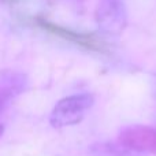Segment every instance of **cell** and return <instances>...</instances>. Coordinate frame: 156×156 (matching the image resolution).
<instances>
[{"label":"cell","mask_w":156,"mask_h":156,"mask_svg":"<svg viewBox=\"0 0 156 156\" xmlns=\"http://www.w3.org/2000/svg\"><path fill=\"white\" fill-rule=\"evenodd\" d=\"M93 101V96L89 93H78L63 97L55 104L49 115V123L56 129L78 125L92 108Z\"/></svg>","instance_id":"obj_1"},{"label":"cell","mask_w":156,"mask_h":156,"mask_svg":"<svg viewBox=\"0 0 156 156\" xmlns=\"http://www.w3.org/2000/svg\"><path fill=\"white\" fill-rule=\"evenodd\" d=\"M96 22L104 33L118 36L127 25V14L122 0H101L96 11Z\"/></svg>","instance_id":"obj_2"},{"label":"cell","mask_w":156,"mask_h":156,"mask_svg":"<svg viewBox=\"0 0 156 156\" xmlns=\"http://www.w3.org/2000/svg\"><path fill=\"white\" fill-rule=\"evenodd\" d=\"M118 141L129 151L156 155V127L145 125L127 126L119 133Z\"/></svg>","instance_id":"obj_3"},{"label":"cell","mask_w":156,"mask_h":156,"mask_svg":"<svg viewBox=\"0 0 156 156\" xmlns=\"http://www.w3.org/2000/svg\"><path fill=\"white\" fill-rule=\"evenodd\" d=\"M27 85L26 74L15 70H3L0 73V112L7 110L8 105L26 90Z\"/></svg>","instance_id":"obj_4"},{"label":"cell","mask_w":156,"mask_h":156,"mask_svg":"<svg viewBox=\"0 0 156 156\" xmlns=\"http://www.w3.org/2000/svg\"><path fill=\"white\" fill-rule=\"evenodd\" d=\"M38 25H40L43 29H45L47 32L52 33V34L58 36V37H62L67 41L81 45L86 49H92V51H104L105 47L96 36L93 34H88V33H78L74 32L71 29H66L63 26L59 25H55L52 22L47 21L44 18H38Z\"/></svg>","instance_id":"obj_5"},{"label":"cell","mask_w":156,"mask_h":156,"mask_svg":"<svg viewBox=\"0 0 156 156\" xmlns=\"http://www.w3.org/2000/svg\"><path fill=\"white\" fill-rule=\"evenodd\" d=\"M3 133H4V125L0 123V137L3 136Z\"/></svg>","instance_id":"obj_6"}]
</instances>
